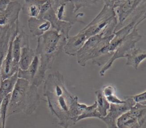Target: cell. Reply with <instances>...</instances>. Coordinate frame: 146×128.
<instances>
[{"label": "cell", "instance_id": "6da1fadb", "mask_svg": "<svg viewBox=\"0 0 146 128\" xmlns=\"http://www.w3.org/2000/svg\"><path fill=\"white\" fill-rule=\"evenodd\" d=\"M43 95L48 108L58 120V125L68 128L77 122V118L87 106L78 102V97L67 89L63 75L55 71L47 75L43 85Z\"/></svg>", "mask_w": 146, "mask_h": 128}, {"label": "cell", "instance_id": "7a4b0ae2", "mask_svg": "<svg viewBox=\"0 0 146 128\" xmlns=\"http://www.w3.org/2000/svg\"><path fill=\"white\" fill-rule=\"evenodd\" d=\"M67 38L54 30H50L38 37L35 51L38 57V71L31 84L38 86L44 81L46 72L51 69L54 61L63 50Z\"/></svg>", "mask_w": 146, "mask_h": 128}, {"label": "cell", "instance_id": "3957f363", "mask_svg": "<svg viewBox=\"0 0 146 128\" xmlns=\"http://www.w3.org/2000/svg\"><path fill=\"white\" fill-rule=\"evenodd\" d=\"M40 101L38 87L27 80L18 78L11 93L7 117L21 112L31 115L36 110Z\"/></svg>", "mask_w": 146, "mask_h": 128}, {"label": "cell", "instance_id": "277c9868", "mask_svg": "<svg viewBox=\"0 0 146 128\" xmlns=\"http://www.w3.org/2000/svg\"><path fill=\"white\" fill-rule=\"evenodd\" d=\"M113 35L104 36L102 32L88 38L76 55L78 64L84 67L89 60H95L108 55L106 51Z\"/></svg>", "mask_w": 146, "mask_h": 128}, {"label": "cell", "instance_id": "5b68a950", "mask_svg": "<svg viewBox=\"0 0 146 128\" xmlns=\"http://www.w3.org/2000/svg\"><path fill=\"white\" fill-rule=\"evenodd\" d=\"M104 2V5L99 13L80 30L84 33L87 39L103 32L111 25L117 23L115 9L109 3L108 1H105Z\"/></svg>", "mask_w": 146, "mask_h": 128}, {"label": "cell", "instance_id": "8992f818", "mask_svg": "<svg viewBox=\"0 0 146 128\" xmlns=\"http://www.w3.org/2000/svg\"><path fill=\"white\" fill-rule=\"evenodd\" d=\"M142 37L143 36L139 33L137 27H134L131 33L119 44L111 58L103 65V67L99 71L100 75L103 77L106 72L111 68L113 63L117 59L125 58L126 54L130 50L135 47L136 43L139 41Z\"/></svg>", "mask_w": 146, "mask_h": 128}, {"label": "cell", "instance_id": "52a82bcc", "mask_svg": "<svg viewBox=\"0 0 146 128\" xmlns=\"http://www.w3.org/2000/svg\"><path fill=\"white\" fill-rule=\"evenodd\" d=\"M51 6L56 17L60 21L68 22L72 25L75 23H83L78 17L83 15V13L76 14L72 1H51Z\"/></svg>", "mask_w": 146, "mask_h": 128}, {"label": "cell", "instance_id": "ba28073f", "mask_svg": "<svg viewBox=\"0 0 146 128\" xmlns=\"http://www.w3.org/2000/svg\"><path fill=\"white\" fill-rule=\"evenodd\" d=\"M145 19V10L140 11L133 17L131 22L114 33V35L106 49L107 54H112L119 44L131 33L133 29L137 27Z\"/></svg>", "mask_w": 146, "mask_h": 128}, {"label": "cell", "instance_id": "9c48e42d", "mask_svg": "<svg viewBox=\"0 0 146 128\" xmlns=\"http://www.w3.org/2000/svg\"><path fill=\"white\" fill-rule=\"evenodd\" d=\"M125 103L120 105L110 104L107 114L104 117L100 118L107 125V128H118L116 126L117 119L123 113L129 111L135 105L131 96L124 97Z\"/></svg>", "mask_w": 146, "mask_h": 128}, {"label": "cell", "instance_id": "30bf717a", "mask_svg": "<svg viewBox=\"0 0 146 128\" xmlns=\"http://www.w3.org/2000/svg\"><path fill=\"white\" fill-rule=\"evenodd\" d=\"M145 1L130 0L119 1L117 6L115 9L116 15L117 17V24L115 27V32L124 26L127 19L136 11L140 4Z\"/></svg>", "mask_w": 146, "mask_h": 128}, {"label": "cell", "instance_id": "8fae6325", "mask_svg": "<svg viewBox=\"0 0 146 128\" xmlns=\"http://www.w3.org/2000/svg\"><path fill=\"white\" fill-rule=\"evenodd\" d=\"M42 18L48 21L50 23L51 27H52V30H54L59 33L62 34L67 38V39L70 37L69 32L71 29L72 25L70 23L59 20L56 17L51 6L43 14Z\"/></svg>", "mask_w": 146, "mask_h": 128}, {"label": "cell", "instance_id": "7c38bea8", "mask_svg": "<svg viewBox=\"0 0 146 128\" xmlns=\"http://www.w3.org/2000/svg\"><path fill=\"white\" fill-rule=\"evenodd\" d=\"M14 33L10 38L6 55L2 61L0 71L1 81L11 76L17 72L19 69L18 65L14 63L12 55V41Z\"/></svg>", "mask_w": 146, "mask_h": 128}, {"label": "cell", "instance_id": "4fadbf2b", "mask_svg": "<svg viewBox=\"0 0 146 128\" xmlns=\"http://www.w3.org/2000/svg\"><path fill=\"white\" fill-rule=\"evenodd\" d=\"M35 56V51L30 47L29 35L24 32L23 35L22 46L18 62L19 69L22 70H27L33 62Z\"/></svg>", "mask_w": 146, "mask_h": 128}, {"label": "cell", "instance_id": "5bb4252c", "mask_svg": "<svg viewBox=\"0 0 146 128\" xmlns=\"http://www.w3.org/2000/svg\"><path fill=\"white\" fill-rule=\"evenodd\" d=\"M87 40V38L84 33L80 31L76 35L68 38L63 50L68 55H76Z\"/></svg>", "mask_w": 146, "mask_h": 128}, {"label": "cell", "instance_id": "9a60e30c", "mask_svg": "<svg viewBox=\"0 0 146 128\" xmlns=\"http://www.w3.org/2000/svg\"><path fill=\"white\" fill-rule=\"evenodd\" d=\"M22 5L18 1H11L6 9L0 12V25L3 26L9 22H14L18 20Z\"/></svg>", "mask_w": 146, "mask_h": 128}, {"label": "cell", "instance_id": "2e32d148", "mask_svg": "<svg viewBox=\"0 0 146 128\" xmlns=\"http://www.w3.org/2000/svg\"><path fill=\"white\" fill-rule=\"evenodd\" d=\"M30 32L34 37H39L50 30V23L46 19L38 18H30L28 19Z\"/></svg>", "mask_w": 146, "mask_h": 128}, {"label": "cell", "instance_id": "e0dca14e", "mask_svg": "<svg viewBox=\"0 0 146 128\" xmlns=\"http://www.w3.org/2000/svg\"><path fill=\"white\" fill-rule=\"evenodd\" d=\"M125 65L131 66L135 70H137L140 64L145 59V51L140 48H136L130 50L125 55Z\"/></svg>", "mask_w": 146, "mask_h": 128}, {"label": "cell", "instance_id": "ac0fdd59", "mask_svg": "<svg viewBox=\"0 0 146 128\" xmlns=\"http://www.w3.org/2000/svg\"><path fill=\"white\" fill-rule=\"evenodd\" d=\"M46 1L38 0H26L24 1L21 10L23 13L30 18H38L42 5Z\"/></svg>", "mask_w": 146, "mask_h": 128}, {"label": "cell", "instance_id": "d6986e66", "mask_svg": "<svg viewBox=\"0 0 146 128\" xmlns=\"http://www.w3.org/2000/svg\"><path fill=\"white\" fill-rule=\"evenodd\" d=\"M18 71L11 76L1 81L0 82V105L3 99L8 94H11L17 81Z\"/></svg>", "mask_w": 146, "mask_h": 128}, {"label": "cell", "instance_id": "ffe728a7", "mask_svg": "<svg viewBox=\"0 0 146 128\" xmlns=\"http://www.w3.org/2000/svg\"><path fill=\"white\" fill-rule=\"evenodd\" d=\"M39 59L38 57L35 55L33 62L26 70H22L18 69V78L23 79L28 81L31 83L33 79L34 78L38 69Z\"/></svg>", "mask_w": 146, "mask_h": 128}, {"label": "cell", "instance_id": "44dd1931", "mask_svg": "<svg viewBox=\"0 0 146 128\" xmlns=\"http://www.w3.org/2000/svg\"><path fill=\"white\" fill-rule=\"evenodd\" d=\"M137 123V118L129 111L122 114L116 120L118 128H132Z\"/></svg>", "mask_w": 146, "mask_h": 128}, {"label": "cell", "instance_id": "7402d4cb", "mask_svg": "<svg viewBox=\"0 0 146 128\" xmlns=\"http://www.w3.org/2000/svg\"><path fill=\"white\" fill-rule=\"evenodd\" d=\"M96 97V110L99 114L100 118L106 116L110 107V104L103 95L101 90L95 91Z\"/></svg>", "mask_w": 146, "mask_h": 128}, {"label": "cell", "instance_id": "603a6c76", "mask_svg": "<svg viewBox=\"0 0 146 128\" xmlns=\"http://www.w3.org/2000/svg\"><path fill=\"white\" fill-rule=\"evenodd\" d=\"M87 118H100V116L96 110V101L92 105H87L86 108L77 118V122Z\"/></svg>", "mask_w": 146, "mask_h": 128}, {"label": "cell", "instance_id": "cb8c5ba5", "mask_svg": "<svg viewBox=\"0 0 146 128\" xmlns=\"http://www.w3.org/2000/svg\"><path fill=\"white\" fill-rule=\"evenodd\" d=\"M11 97V94L6 95L2 101L0 105V118L2 124V128L5 127V122L7 118V109Z\"/></svg>", "mask_w": 146, "mask_h": 128}, {"label": "cell", "instance_id": "d4e9b609", "mask_svg": "<svg viewBox=\"0 0 146 128\" xmlns=\"http://www.w3.org/2000/svg\"><path fill=\"white\" fill-rule=\"evenodd\" d=\"M129 111L137 118V120L146 118V105L135 103Z\"/></svg>", "mask_w": 146, "mask_h": 128}, {"label": "cell", "instance_id": "484cf974", "mask_svg": "<svg viewBox=\"0 0 146 128\" xmlns=\"http://www.w3.org/2000/svg\"><path fill=\"white\" fill-rule=\"evenodd\" d=\"M99 1H72V2L74 5L75 7V12L76 13L77 11L79 10L81 7H83L85 6H91L92 5H95L97 2Z\"/></svg>", "mask_w": 146, "mask_h": 128}, {"label": "cell", "instance_id": "4316f807", "mask_svg": "<svg viewBox=\"0 0 146 128\" xmlns=\"http://www.w3.org/2000/svg\"><path fill=\"white\" fill-rule=\"evenodd\" d=\"M100 90L102 91L103 95H104V97L105 98L111 96V95H114L116 93L115 87L111 85L104 86Z\"/></svg>", "mask_w": 146, "mask_h": 128}, {"label": "cell", "instance_id": "83f0119b", "mask_svg": "<svg viewBox=\"0 0 146 128\" xmlns=\"http://www.w3.org/2000/svg\"><path fill=\"white\" fill-rule=\"evenodd\" d=\"M135 103H139L142 105H146V91H144L138 94L131 96Z\"/></svg>", "mask_w": 146, "mask_h": 128}, {"label": "cell", "instance_id": "f1b7e54d", "mask_svg": "<svg viewBox=\"0 0 146 128\" xmlns=\"http://www.w3.org/2000/svg\"><path fill=\"white\" fill-rule=\"evenodd\" d=\"M106 98L110 104L120 105V104H123L125 103V101L124 99H123V100L120 99L116 96V94L107 97Z\"/></svg>", "mask_w": 146, "mask_h": 128}, {"label": "cell", "instance_id": "f546056e", "mask_svg": "<svg viewBox=\"0 0 146 128\" xmlns=\"http://www.w3.org/2000/svg\"><path fill=\"white\" fill-rule=\"evenodd\" d=\"M10 2L9 0H0V12L5 11Z\"/></svg>", "mask_w": 146, "mask_h": 128}, {"label": "cell", "instance_id": "4dcf8cb0", "mask_svg": "<svg viewBox=\"0 0 146 128\" xmlns=\"http://www.w3.org/2000/svg\"><path fill=\"white\" fill-rule=\"evenodd\" d=\"M1 63H2V62H1V59L0 60V71H1Z\"/></svg>", "mask_w": 146, "mask_h": 128}]
</instances>
